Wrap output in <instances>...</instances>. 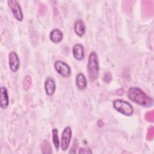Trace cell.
<instances>
[{
	"mask_svg": "<svg viewBox=\"0 0 154 154\" xmlns=\"http://www.w3.org/2000/svg\"><path fill=\"white\" fill-rule=\"evenodd\" d=\"M116 94L119 96H122L123 94V90L122 89V88H120V89H118L117 91H116Z\"/></svg>",
	"mask_w": 154,
	"mask_h": 154,
	"instance_id": "d6986e66",
	"label": "cell"
},
{
	"mask_svg": "<svg viewBox=\"0 0 154 154\" xmlns=\"http://www.w3.org/2000/svg\"><path fill=\"white\" fill-rule=\"evenodd\" d=\"M128 96L132 102L145 107L151 106L153 103V99L138 87H131L128 90Z\"/></svg>",
	"mask_w": 154,
	"mask_h": 154,
	"instance_id": "6da1fadb",
	"label": "cell"
},
{
	"mask_svg": "<svg viewBox=\"0 0 154 154\" xmlns=\"http://www.w3.org/2000/svg\"><path fill=\"white\" fill-rule=\"evenodd\" d=\"M9 103L8 93L6 88L1 87L0 88V105L2 108H6Z\"/></svg>",
	"mask_w": 154,
	"mask_h": 154,
	"instance_id": "30bf717a",
	"label": "cell"
},
{
	"mask_svg": "<svg viewBox=\"0 0 154 154\" xmlns=\"http://www.w3.org/2000/svg\"><path fill=\"white\" fill-rule=\"evenodd\" d=\"M32 84V79L29 75H26L24 77L23 80V85L25 90H28L31 87Z\"/></svg>",
	"mask_w": 154,
	"mask_h": 154,
	"instance_id": "9a60e30c",
	"label": "cell"
},
{
	"mask_svg": "<svg viewBox=\"0 0 154 154\" xmlns=\"http://www.w3.org/2000/svg\"><path fill=\"white\" fill-rule=\"evenodd\" d=\"M54 67L56 71L62 76L67 78L70 75L71 69L69 66L65 62L57 60L54 63Z\"/></svg>",
	"mask_w": 154,
	"mask_h": 154,
	"instance_id": "8992f818",
	"label": "cell"
},
{
	"mask_svg": "<svg viewBox=\"0 0 154 154\" xmlns=\"http://www.w3.org/2000/svg\"><path fill=\"white\" fill-rule=\"evenodd\" d=\"M79 153H92V150L88 147L81 148L78 152Z\"/></svg>",
	"mask_w": 154,
	"mask_h": 154,
	"instance_id": "e0dca14e",
	"label": "cell"
},
{
	"mask_svg": "<svg viewBox=\"0 0 154 154\" xmlns=\"http://www.w3.org/2000/svg\"><path fill=\"white\" fill-rule=\"evenodd\" d=\"M52 141L54 143V145L57 150H58L60 147V141L58 139V129L56 128H54L52 129Z\"/></svg>",
	"mask_w": 154,
	"mask_h": 154,
	"instance_id": "5bb4252c",
	"label": "cell"
},
{
	"mask_svg": "<svg viewBox=\"0 0 154 154\" xmlns=\"http://www.w3.org/2000/svg\"><path fill=\"white\" fill-rule=\"evenodd\" d=\"M72 135V129L70 126H66L62 134L61 137V148L63 151H66L69 146Z\"/></svg>",
	"mask_w": 154,
	"mask_h": 154,
	"instance_id": "277c9868",
	"label": "cell"
},
{
	"mask_svg": "<svg viewBox=\"0 0 154 154\" xmlns=\"http://www.w3.org/2000/svg\"><path fill=\"white\" fill-rule=\"evenodd\" d=\"M9 66L11 70L13 72H16L20 66V61L17 54L15 52H11L8 54Z\"/></svg>",
	"mask_w": 154,
	"mask_h": 154,
	"instance_id": "52a82bcc",
	"label": "cell"
},
{
	"mask_svg": "<svg viewBox=\"0 0 154 154\" xmlns=\"http://www.w3.org/2000/svg\"><path fill=\"white\" fill-rule=\"evenodd\" d=\"M72 53L74 58L77 60H81L84 57V50L82 45L76 44L72 49Z\"/></svg>",
	"mask_w": 154,
	"mask_h": 154,
	"instance_id": "9c48e42d",
	"label": "cell"
},
{
	"mask_svg": "<svg viewBox=\"0 0 154 154\" xmlns=\"http://www.w3.org/2000/svg\"><path fill=\"white\" fill-rule=\"evenodd\" d=\"M42 151L44 153H51V147L48 141L45 140L42 144Z\"/></svg>",
	"mask_w": 154,
	"mask_h": 154,
	"instance_id": "2e32d148",
	"label": "cell"
},
{
	"mask_svg": "<svg viewBox=\"0 0 154 154\" xmlns=\"http://www.w3.org/2000/svg\"><path fill=\"white\" fill-rule=\"evenodd\" d=\"M63 37V32L59 29H53L49 35L50 40L54 43H60Z\"/></svg>",
	"mask_w": 154,
	"mask_h": 154,
	"instance_id": "7c38bea8",
	"label": "cell"
},
{
	"mask_svg": "<svg viewBox=\"0 0 154 154\" xmlns=\"http://www.w3.org/2000/svg\"><path fill=\"white\" fill-rule=\"evenodd\" d=\"M87 71L90 80L96 79L99 76V61L97 55L95 52H91L90 54L87 64Z\"/></svg>",
	"mask_w": 154,
	"mask_h": 154,
	"instance_id": "7a4b0ae2",
	"label": "cell"
},
{
	"mask_svg": "<svg viewBox=\"0 0 154 154\" xmlns=\"http://www.w3.org/2000/svg\"><path fill=\"white\" fill-rule=\"evenodd\" d=\"M74 30L78 36L82 37L85 32V25L84 22L81 19L77 20L74 24Z\"/></svg>",
	"mask_w": 154,
	"mask_h": 154,
	"instance_id": "8fae6325",
	"label": "cell"
},
{
	"mask_svg": "<svg viewBox=\"0 0 154 154\" xmlns=\"http://www.w3.org/2000/svg\"><path fill=\"white\" fill-rule=\"evenodd\" d=\"M76 84L79 90H84L86 88L87 83V80L84 74L79 73L76 78Z\"/></svg>",
	"mask_w": 154,
	"mask_h": 154,
	"instance_id": "4fadbf2b",
	"label": "cell"
},
{
	"mask_svg": "<svg viewBox=\"0 0 154 154\" xmlns=\"http://www.w3.org/2000/svg\"><path fill=\"white\" fill-rule=\"evenodd\" d=\"M7 3L16 19H17L18 21H22L23 20V16L22 9L18 2L16 0H10L7 1Z\"/></svg>",
	"mask_w": 154,
	"mask_h": 154,
	"instance_id": "5b68a950",
	"label": "cell"
},
{
	"mask_svg": "<svg viewBox=\"0 0 154 154\" xmlns=\"http://www.w3.org/2000/svg\"><path fill=\"white\" fill-rule=\"evenodd\" d=\"M113 107L117 112L126 116H131L134 113L132 106L129 102L123 100H115L113 102Z\"/></svg>",
	"mask_w": 154,
	"mask_h": 154,
	"instance_id": "3957f363",
	"label": "cell"
},
{
	"mask_svg": "<svg viewBox=\"0 0 154 154\" xmlns=\"http://www.w3.org/2000/svg\"><path fill=\"white\" fill-rule=\"evenodd\" d=\"M111 79V75L109 73H108V72L105 73L104 76H103L104 81H105L106 82H108L110 81Z\"/></svg>",
	"mask_w": 154,
	"mask_h": 154,
	"instance_id": "ac0fdd59",
	"label": "cell"
},
{
	"mask_svg": "<svg viewBox=\"0 0 154 154\" xmlns=\"http://www.w3.org/2000/svg\"><path fill=\"white\" fill-rule=\"evenodd\" d=\"M45 89L47 95L52 96L56 89V85L55 81L51 77H49L46 79L45 83Z\"/></svg>",
	"mask_w": 154,
	"mask_h": 154,
	"instance_id": "ba28073f",
	"label": "cell"
}]
</instances>
